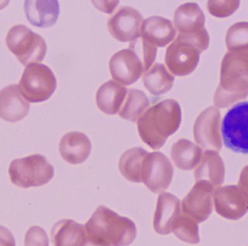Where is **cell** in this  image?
<instances>
[{"instance_id": "cell-1", "label": "cell", "mask_w": 248, "mask_h": 246, "mask_svg": "<svg viewBox=\"0 0 248 246\" xmlns=\"http://www.w3.org/2000/svg\"><path fill=\"white\" fill-rule=\"evenodd\" d=\"M182 110L173 100L159 101L149 107L137 120L139 135L144 144L159 149L180 126Z\"/></svg>"}, {"instance_id": "cell-2", "label": "cell", "mask_w": 248, "mask_h": 246, "mask_svg": "<svg viewBox=\"0 0 248 246\" xmlns=\"http://www.w3.org/2000/svg\"><path fill=\"white\" fill-rule=\"evenodd\" d=\"M84 227L90 239L103 245L128 246L137 236V227L131 219L104 206L97 208Z\"/></svg>"}, {"instance_id": "cell-3", "label": "cell", "mask_w": 248, "mask_h": 246, "mask_svg": "<svg viewBox=\"0 0 248 246\" xmlns=\"http://www.w3.org/2000/svg\"><path fill=\"white\" fill-rule=\"evenodd\" d=\"M248 95V52H227L223 58L220 83L214 97L217 108H225Z\"/></svg>"}, {"instance_id": "cell-4", "label": "cell", "mask_w": 248, "mask_h": 246, "mask_svg": "<svg viewBox=\"0 0 248 246\" xmlns=\"http://www.w3.org/2000/svg\"><path fill=\"white\" fill-rule=\"evenodd\" d=\"M8 173L13 184L29 188L47 184L53 178L55 170L46 157L36 154L13 160Z\"/></svg>"}, {"instance_id": "cell-5", "label": "cell", "mask_w": 248, "mask_h": 246, "mask_svg": "<svg viewBox=\"0 0 248 246\" xmlns=\"http://www.w3.org/2000/svg\"><path fill=\"white\" fill-rule=\"evenodd\" d=\"M6 44L26 66L42 62L47 49L45 39L23 25H16L9 30Z\"/></svg>"}, {"instance_id": "cell-6", "label": "cell", "mask_w": 248, "mask_h": 246, "mask_svg": "<svg viewBox=\"0 0 248 246\" xmlns=\"http://www.w3.org/2000/svg\"><path fill=\"white\" fill-rule=\"evenodd\" d=\"M57 81L53 72L46 65L33 63L26 66L18 87L29 103L46 101L56 89Z\"/></svg>"}, {"instance_id": "cell-7", "label": "cell", "mask_w": 248, "mask_h": 246, "mask_svg": "<svg viewBox=\"0 0 248 246\" xmlns=\"http://www.w3.org/2000/svg\"><path fill=\"white\" fill-rule=\"evenodd\" d=\"M173 20L178 34L193 43L201 52L208 49L210 38L204 26L205 17L198 4L186 3L179 6Z\"/></svg>"}, {"instance_id": "cell-8", "label": "cell", "mask_w": 248, "mask_h": 246, "mask_svg": "<svg viewBox=\"0 0 248 246\" xmlns=\"http://www.w3.org/2000/svg\"><path fill=\"white\" fill-rule=\"evenodd\" d=\"M221 136L227 148L248 154V101L233 106L221 123Z\"/></svg>"}, {"instance_id": "cell-9", "label": "cell", "mask_w": 248, "mask_h": 246, "mask_svg": "<svg viewBox=\"0 0 248 246\" xmlns=\"http://www.w3.org/2000/svg\"><path fill=\"white\" fill-rule=\"evenodd\" d=\"M201 53L194 43L177 34L166 49L165 63L173 75L185 76L195 71Z\"/></svg>"}, {"instance_id": "cell-10", "label": "cell", "mask_w": 248, "mask_h": 246, "mask_svg": "<svg viewBox=\"0 0 248 246\" xmlns=\"http://www.w3.org/2000/svg\"><path fill=\"white\" fill-rule=\"evenodd\" d=\"M193 133L195 141L201 148L205 151H219L222 147L219 110L210 107L203 110L195 120Z\"/></svg>"}, {"instance_id": "cell-11", "label": "cell", "mask_w": 248, "mask_h": 246, "mask_svg": "<svg viewBox=\"0 0 248 246\" xmlns=\"http://www.w3.org/2000/svg\"><path fill=\"white\" fill-rule=\"evenodd\" d=\"M173 177V167L170 160L161 152L147 154L142 169V183L155 193L166 191Z\"/></svg>"}, {"instance_id": "cell-12", "label": "cell", "mask_w": 248, "mask_h": 246, "mask_svg": "<svg viewBox=\"0 0 248 246\" xmlns=\"http://www.w3.org/2000/svg\"><path fill=\"white\" fill-rule=\"evenodd\" d=\"M215 188L205 182H196L181 203V212L197 223L205 222L212 213Z\"/></svg>"}, {"instance_id": "cell-13", "label": "cell", "mask_w": 248, "mask_h": 246, "mask_svg": "<svg viewBox=\"0 0 248 246\" xmlns=\"http://www.w3.org/2000/svg\"><path fill=\"white\" fill-rule=\"evenodd\" d=\"M214 204L217 214L229 220H238L248 212V198L237 186L216 189Z\"/></svg>"}, {"instance_id": "cell-14", "label": "cell", "mask_w": 248, "mask_h": 246, "mask_svg": "<svg viewBox=\"0 0 248 246\" xmlns=\"http://www.w3.org/2000/svg\"><path fill=\"white\" fill-rule=\"evenodd\" d=\"M144 19L141 13L130 7L118 10L108 21L110 34L119 42H133L140 37Z\"/></svg>"}, {"instance_id": "cell-15", "label": "cell", "mask_w": 248, "mask_h": 246, "mask_svg": "<svg viewBox=\"0 0 248 246\" xmlns=\"http://www.w3.org/2000/svg\"><path fill=\"white\" fill-rule=\"evenodd\" d=\"M109 68L112 78L124 86L134 84L145 72L142 61L129 47L114 54L110 58Z\"/></svg>"}, {"instance_id": "cell-16", "label": "cell", "mask_w": 248, "mask_h": 246, "mask_svg": "<svg viewBox=\"0 0 248 246\" xmlns=\"http://www.w3.org/2000/svg\"><path fill=\"white\" fill-rule=\"evenodd\" d=\"M181 215V202L171 193H160L153 217V228L159 235L171 233L173 225Z\"/></svg>"}, {"instance_id": "cell-17", "label": "cell", "mask_w": 248, "mask_h": 246, "mask_svg": "<svg viewBox=\"0 0 248 246\" xmlns=\"http://www.w3.org/2000/svg\"><path fill=\"white\" fill-rule=\"evenodd\" d=\"M30 103L20 92L18 85H10L0 91V118L16 123L27 116Z\"/></svg>"}, {"instance_id": "cell-18", "label": "cell", "mask_w": 248, "mask_h": 246, "mask_svg": "<svg viewBox=\"0 0 248 246\" xmlns=\"http://www.w3.org/2000/svg\"><path fill=\"white\" fill-rule=\"evenodd\" d=\"M176 32L170 20L160 16H152L144 20L140 36L155 47H163L174 40Z\"/></svg>"}, {"instance_id": "cell-19", "label": "cell", "mask_w": 248, "mask_h": 246, "mask_svg": "<svg viewBox=\"0 0 248 246\" xmlns=\"http://www.w3.org/2000/svg\"><path fill=\"white\" fill-rule=\"evenodd\" d=\"M225 177V166L218 152L207 151L202 152L201 161L195 167V178L196 182L209 183L214 188L221 187Z\"/></svg>"}, {"instance_id": "cell-20", "label": "cell", "mask_w": 248, "mask_h": 246, "mask_svg": "<svg viewBox=\"0 0 248 246\" xmlns=\"http://www.w3.org/2000/svg\"><path fill=\"white\" fill-rule=\"evenodd\" d=\"M91 151V141L83 132H68L60 141V154L71 164L76 165L84 162L90 157Z\"/></svg>"}, {"instance_id": "cell-21", "label": "cell", "mask_w": 248, "mask_h": 246, "mask_svg": "<svg viewBox=\"0 0 248 246\" xmlns=\"http://www.w3.org/2000/svg\"><path fill=\"white\" fill-rule=\"evenodd\" d=\"M24 11L26 18L33 26L48 28L53 26L58 20L60 7L58 1H25Z\"/></svg>"}, {"instance_id": "cell-22", "label": "cell", "mask_w": 248, "mask_h": 246, "mask_svg": "<svg viewBox=\"0 0 248 246\" xmlns=\"http://www.w3.org/2000/svg\"><path fill=\"white\" fill-rule=\"evenodd\" d=\"M128 89L123 84L116 81H108L99 88L96 94L97 107L106 114L116 115L119 113Z\"/></svg>"}, {"instance_id": "cell-23", "label": "cell", "mask_w": 248, "mask_h": 246, "mask_svg": "<svg viewBox=\"0 0 248 246\" xmlns=\"http://www.w3.org/2000/svg\"><path fill=\"white\" fill-rule=\"evenodd\" d=\"M84 225L71 219H62L54 225L52 241L55 246H83L87 239Z\"/></svg>"}, {"instance_id": "cell-24", "label": "cell", "mask_w": 248, "mask_h": 246, "mask_svg": "<svg viewBox=\"0 0 248 246\" xmlns=\"http://www.w3.org/2000/svg\"><path fill=\"white\" fill-rule=\"evenodd\" d=\"M201 146L187 139H179L173 144L170 150L172 161L177 168L191 170L198 166L202 154Z\"/></svg>"}, {"instance_id": "cell-25", "label": "cell", "mask_w": 248, "mask_h": 246, "mask_svg": "<svg viewBox=\"0 0 248 246\" xmlns=\"http://www.w3.org/2000/svg\"><path fill=\"white\" fill-rule=\"evenodd\" d=\"M147 151L140 147L130 148L122 154L119 167L122 175L132 183H142V168Z\"/></svg>"}, {"instance_id": "cell-26", "label": "cell", "mask_w": 248, "mask_h": 246, "mask_svg": "<svg viewBox=\"0 0 248 246\" xmlns=\"http://www.w3.org/2000/svg\"><path fill=\"white\" fill-rule=\"evenodd\" d=\"M174 75L163 64L155 63L143 75L144 87L153 95L166 94L173 87Z\"/></svg>"}, {"instance_id": "cell-27", "label": "cell", "mask_w": 248, "mask_h": 246, "mask_svg": "<svg viewBox=\"0 0 248 246\" xmlns=\"http://www.w3.org/2000/svg\"><path fill=\"white\" fill-rule=\"evenodd\" d=\"M149 107L150 101L143 91L136 89L128 90L119 115L121 117L128 121L137 122Z\"/></svg>"}, {"instance_id": "cell-28", "label": "cell", "mask_w": 248, "mask_h": 246, "mask_svg": "<svg viewBox=\"0 0 248 246\" xmlns=\"http://www.w3.org/2000/svg\"><path fill=\"white\" fill-rule=\"evenodd\" d=\"M226 46L229 52H248V22L241 21L230 26L226 34Z\"/></svg>"}, {"instance_id": "cell-29", "label": "cell", "mask_w": 248, "mask_h": 246, "mask_svg": "<svg viewBox=\"0 0 248 246\" xmlns=\"http://www.w3.org/2000/svg\"><path fill=\"white\" fill-rule=\"evenodd\" d=\"M172 232L180 241L186 244H198L201 241L198 224L182 212L173 225Z\"/></svg>"}, {"instance_id": "cell-30", "label": "cell", "mask_w": 248, "mask_h": 246, "mask_svg": "<svg viewBox=\"0 0 248 246\" xmlns=\"http://www.w3.org/2000/svg\"><path fill=\"white\" fill-rule=\"evenodd\" d=\"M128 47L135 51L140 57L142 61L145 72L153 66L157 55V47L146 42L141 36L130 42Z\"/></svg>"}, {"instance_id": "cell-31", "label": "cell", "mask_w": 248, "mask_h": 246, "mask_svg": "<svg viewBox=\"0 0 248 246\" xmlns=\"http://www.w3.org/2000/svg\"><path fill=\"white\" fill-rule=\"evenodd\" d=\"M240 1L237 0H230V1L209 0L207 2V8L212 15L220 18H224L235 13L240 7Z\"/></svg>"}, {"instance_id": "cell-32", "label": "cell", "mask_w": 248, "mask_h": 246, "mask_svg": "<svg viewBox=\"0 0 248 246\" xmlns=\"http://www.w3.org/2000/svg\"><path fill=\"white\" fill-rule=\"evenodd\" d=\"M25 246H49L45 231L38 226L31 228L25 238Z\"/></svg>"}, {"instance_id": "cell-33", "label": "cell", "mask_w": 248, "mask_h": 246, "mask_svg": "<svg viewBox=\"0 0 248 246\" xmlns=\"http://www.w3.org/2000/svg\"><path fill=\"white\" fill-rule=\"evenodd\" d=\"M0 246H15V240L11 232L0 226Z\"/></svg>"}, {"instance_id": "cell-34", "label": "cell", "mask_w": 248, "mask_h": 246, "mask_svg": "<svg viewBox=\"0 0 248 246\" xmlns=\"http://www.w3.org/2000/svg\"><path fill=\"white\" fill-rule=\"evenodd\" d=\"M237 186L248 198V165L246 166L242 170Z\"/></svg>"}, {"instance_id": "cell-35", "label": "cell", "mask_w": 248, "mask_h": 246, "mask_svg": "<svg viewBox=\"0 0 248 246\" xmlns=\"http://www.w3.org/2000/svg\"><path fill=\"white\" fill-rule=\"evenodd\" d=\"M93 2L94 3V5H95L99 10H102V11L105 12V13H110L114 10L119 1H105L106 4H103V1H97V2L100 3V4H97L95 1H93Z\"/></svg>"}, {"instance_id": "cell-36", "label": "cell", "mask_w": 248, "mask_h": 246, "mask_svg": "<svg viewBox=\"0 0 248 246\" xmlns=\"http://www.w3.org/2000/svg\"><path fill=\"white\" fill-rule=\"evenodd\" d=\"M110 246L103 245V244H98V243L94 242L93 240L90 239L87 236V239H86L85 243H84V246Z\"/></svg>"}]
</instances>
